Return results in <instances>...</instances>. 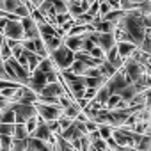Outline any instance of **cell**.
<instances>
[{
	"instance_id": "cell-1",
	"label": "cell",
	"mask_w": 151,
	"mask_h": 151,
	"mask_svg": "<svg viewBox=\"0 0 151 151\" xmlns=\"http://www.w3.org/2000/svg\"><path fill=\"white\" fill-rule=\"evenodd\" d=\"M73 53H75V52H71L69 48H66L64 43H62L60 46H57L53 52L48 53V59L52 60V64H53V68H55L57 71H66V69L71 66V62L75 60Z\"/></svg>"
},
{
	"instance_id": "cell-2",
	"label": "cell",
	"mask_w": 151,
	"mask_h": 151,
	"mask_svg": "<svg viewBox=\"0 0 151 151\" xmlns=\"http://www.w3.org/2000/svg\"><path fill=\"white\" fill-rule=\"evenodd\" d=\"M34 109H36V114L45 123L46 121H57L64 112V109L60 105H46V103H39V101L34 103Z\"/></svg>"
},
{
	"instance_id": "cell-3",
	"label": "cell",
	"mask_w": 151,
	"mask_h": 151,
	"mask_svg": "<svg viewBox=\"0 0 151 151\" xmlns=\"http://www.w3.org/2000/svg\"><path fill=\"white\" fill-rule=\"evenodd\" d=\"M9 109L14 112V124H23V123H25L29 117H34V116H37V114H36V109H34V105H30V103H20V101H13Z\"/></svg>"
},
{
	"instance_id": "cell-4",
	"label": "cell",
	"mask_w": 151,
	"mask_h": 151,
	"mask_svg": "<svg viewBox=\"0 0 151 151\" xmlns=\"http://www.w3.org/2000/svg\"><path fill=\"white\" fill-rule=\"evenodd\" d=\"M2 36L6 39H14V41H23V29L20 20H7L4 29H2Z\"/></svg>"
},
{
	"instance_id": "cell-5",
	"label": "cell",
	"mask_w": 151,
	"mask_h": 151,
	"mask_svg": "<svg viewBox=\"0 0 151 151\" xmlns=\"http://www.w3.org/2000/svg\"><path fill=\"white\" fill-rule=\"evenodd\" d=\"M110 140L117 146H126V147H133L132 142V132L124 130V128H112V137Z\"/></svg>"
},
{
	"instance_id": "cell-6",
	"label": "cell",
	"mask_w": 151,
	"mask_h": 151,
	"mask_svg": "<svg viewBox=\"0 0 151 151\" xmlns=\"http://www.w3.org/2000/svg\"><path fill=\"white\" fill-rule=\"evenodd\" d=\"M46 86V78H45V73H41V71H32L30 73V77H29V80H27V86L25 87H29L32 93H36V94H39V91L43 89Z\"/></svg>"
},
{
	"instance_id": "cell-7",
	"label": "cell",
	"mask_w": 151,
	"mask_h": 151,
	"mask_svg": "<svg viewBox=\"0 0 151 151\" xmlns=\"http://www.w3.org/2000/svg\"><path fill=\"white\" fill-rule=\"evenodd\" d=\"M126 84H130V82H126V78H124V73L119 69V71H116L112 77H109L107 78V82H105V86L109 87V91L112 93V94H116L121 87H124Z\"/></svg>"
},
{
	"instance_id": "cell-8",
	"label": "cell",
	"mask_w": 151,
	"mask_h": 151,
	"mask_svg": "<svg viewBox=\"0 0 151 151\" xmlns=\"http://www.w3.org/2000/svg\"><path fill=\"white\" fill-rule=\"evenodd\" d=\"M20 23H22L23 37H25V39H36V37H39L37 25H36V22L30 18V14H29V16H25V18H20Z\"/></svg>"
},
{
	"instance_id": "cell-9",
	"label": "cell",
	"mask_w": 151,
	"mask_h": 151,
	"mask_svg": "<svg viewBox=\"0 0 151 151\" xmlns=\"http://www.w3.org/2000/svg\"><path fill=\"white\" fill-rule=\"evenodd\" d=\"M66 94V89L64 86L57 80V82H52V84H46L41 91H39V96H46V98H60Z\"/></svg>"
},
{
	"instance_id": "cell-10",
	"label": "cell",
	"mask_w": 151,
	"mask_h": 151,
	"mask_svg": "<svg viewBox=\"0 0 151 151\" xmlns=\"http://www.w3.org/2000/svg\"><path fill=\"white\" fill-rule=\"evenodd\" d=\"M29 137L37 139V140H43V142H48V144H53V133L48 130V126H46L45 121H41V123L37 124V128H36Z\"/></svg>"
},
{
	"instance_id": "cell-11",
	"label": "cell",
	"mask_w": 151,
	"mask_h": 151,
	"mask_svg": "<svg viewBox=\"0 0 151 151\" xmlns=\"http://www.w3.org/2000/svg\"><path fill=\"white\" fill-rule=\"evenodd\" d=\"M103 53H107L112 46H116V39H114V36L112 34H98V37H96V43H94Z\"/></svg>"
},
{
	"instance_id": "cell-12",
	"label": "cell",
	"mask_w": 151,
	"mask_h": 151,
	"mask_svg": "<svg viewBox=\"0 0 151 151\" xmlns=\"http://www.w3.org/2000/svg\"><path fill=\"white\" fill-rule=\"evenodd\" d=\"M119 98H121V101H124V103H130L132 101V98L137 94V87L133 86V84H126L124 87H121L117 93H116Z\"/></svg>"
},
{
	"instance_id": "cell-13",
	"label": "cell",
	"mask_w": 151,
	"mask_h": 151,
	"mask_svg": "<svg viewBox=\"0 0 151 151\" xmlns=\"http://www.w3.org/2000/svg\"><path fill=\"white\" fill-rule=\"evenodd\" d=\"M116 48H117V55L121 57V59H128L130 55H132V52L137 48L133 43H126V41H119V43H116Z\"/></svg>"
},
{
	"instance_id": "cell-14",
	"label": "cell",
	"mask_w": 151,
	"mask_h": 151,
	"mask_svg": "<svg viewBox=\"0 0 151 151\" xmlns=\"http://www.w3.org/2000/svg\"><path fill=\"white\" fill-rule=\"evenodd\" d=\"M22 48H23V46H22ZM23 55H25V59H27V69H29V73L36 71V68H37V64H39L41 57H39L37 53H34V52L25 50V48H23Z\"/></svg>"
},
{
	"instance_id": "cell-15",
	"label": "cell",
	"mask_w": 151,
	"mask_h": 151,
	"mask_svg": "<svg viewBox=\"0 0 151 151\" xmlns=\"http://www.w3.org/2000/svg\"><path fill=\"white\" fill-rule=\"evenodd\" d=\"M124 18V11L123 9H114V11H109L101 20H105V22H109V23H112L114 27H117L119 25V22Z\"/></svg>"
},
{
	"instance_id": "cell-16",
	"label": "cell",
	"mask_w": 151,
	"mask_h": 151,
	"mask_svg": "<svg viewBox=\"0 0 151 151\" xmlns=\"http://www.w3.org/2000/svg\"><path fill=\"white\" fill-rule=\"evenodd\" d=\"M27 146H30L34 151H52V144L37 140V139H32V137H27Z\"/></svg>"
},
{
	"instance_id": "cell-17",
	"label": "cell",
	"mask_w": 151,
	"mask_h": 151,
	"mask_svg": "<svg viewBox=\"0 0 151 151\" xmlns=\"http://www.w3.org/2000/svg\"><path fill=\"white\" fill-rule=\"evenodd\" d=\"M43 39V43H45V48H46V52L50 53V52H53L57 46H60L62 45V37H59V36H50V37H41Z\"/></svg>"
},
{
	"instance_id": "cell-18",
	"label": "cell",
	"mask_w": 151,
	"mask_h": 151,
	"mask_svg": "<svg viewBox=\"0 0 151 151\" xmlns=\"http://www.w3.org/2000/svg\"><path fill=\"white\" fill-rule=\"evenodd\" d=\"M110 94H112V93L109 91V87H107V86H101V87L96 91V94H94V98H93V100H94L96 103H100V105H105V103H107V100L110 98Z\"/></svg>"
},
{
	"instance_id": "cell-19",
	"label": "cell",
	"mask_w": 151,
	"mask_h": 151,
	"mask_svg": "<svg viewBox=\"0 0 151 151\" xmlns=\"http://www.w3.org/2000/svg\"><path fill=\"white\" fill-rule=\"evenodd\" d=\"M78 112H80L78 103H77V101H71V103L64 109L62 116H64V117H68V119H71V121H75V119H77V116H78Z\"/></svg>"
},
{
	"instance_id": "cell-20",
	"label": "cell",
	"mask_w": 151,
	"mask_h": 151,
	"mask_svg": "<svg viewBox=\"0 0 151 151\" xmlns=\"http://www.w3.org/2000/svg\"><path fill=\"white\" fill-rule=\"evenodd\" d=\"M135 11L140 16H151V0H142L135 4Z\"/></svg>"
},
{
	"instance_id": "cell-21",
	"label": "cell",
	"mask_w": 151,
	"mask_h": 151,
	"mask_svg": "<svg viewBox=\"0 0 151 151\" xmlns=\"http://www.w3.org/2000/svg\"><path fill=\"white\" fill-rule=\"evenodd\" d=\"M98 69H100V75H101V77H105V78L112 77V75L116 73V69L112 68V64L107 62V60H101V64L98 66Z\"/></svg>"
},
{
	"instance_id": "cell-22",
	"label": "cell",
	"mask_w": 151,
	"mask_h": 151,
	"mask_svg": "<svg viewBox=\"0 0 151 151\" xmlns=\"http://www.w3.org/2000/svg\"><path fill=\"white\" fill-rule=\"evenodd\" d=\"M137 48H139L142 53H147V55L151 53V30H147V32H146L144 39L140 41V45H139Z\"/></svg>"
},
{
	"instance_id": "cell-23",
	"label": "cell",
	"mask_w": 151,
	"mask_h": 151,
	"mask_svg": "<svg viewBox=\"0 0 151 151\" xmlns=\"http://www.w3.org/2000/svg\"><path fill=\"white\" fill-rule=\"evenodd\" d=\"M137 151H149L151 149V135H142L140 140L133 146Z\"/></svg>"
},
{
	"instance_id": "cell-24",
	"label": "cell",
	"mask_w": 151,
	"mask_h": 151,
	"mask_svg": "<svg viewBox=\"0 0 151 151\" xmlns=\"http://www.w3.org/2000/svg\"><path fill=\"white\" fill-rule=\"evenodd\" d=\"M34 53H37L41 59L48 57V52H46L45 43H43V39H41V37H36V39H34Z\"/></svg>"
},
{
	"instance_id": "cell-25",
	"label": "cell",
	"mask_w": 151,
	"mask_h": 151,
	"mask_svg": "<svg viewBox=\"0 0 151 151\" xmlns=\"http://www.w3.org/2000/svg\"><path fill=\"white\" fill-rule=\"evenodd\" d=\"M36 69H37V71H41V73H50V71H57V69L53 68V64H52V60H50L48 57H45V59H41Z\"/></svg>"
},
{
	"instance_id": "cell-26",
	"label": "cell",
	"mask_w": 151,
	"mask_h": 151,
	"mask_svg": "<svg viewBox=\"0 0 151 151\" xmlns=\"http://www.w3.org/2000/svg\"><path fill=\"white\" fill-rule=\"evenodd\" d=\"M41 121H43V119H41L39 116H34V117H29V119H27V121L23 123V124H25V130H27V133L30 135V133H32V132H34V130L37 128V124H39Z\"/></svg>"
},
{
	"instance_id": "cell-27",
	"label": "cell",
	"mask_w": 151,
	"mask_h": 151,
	"mask_svg": "<svg viewBox=\"0 0 151 151\" xmlns=\"http://www.w3.org/2000/svg\"><path fill=\"white\" fill-rule=\"evenodd\" d=\"M55 14H68V2L66 0H53L52 2Z\"/></svg>"
},
{
	"instance_id": "cell-28",
	"label": "cell",
	"mask_w": 151,
	"mask_h": 151,
	"mask_svg": "<svg viewBox=\"0 0 151 151\" xmlns=\"http://www.w3.org/2000/svg\"><path fill=\"white\" fill-rule=\"evenodd\" d=\"M96 130H98V133L103 140H109L112 137V128L109 124H96Z\"/></svg>"
},
{
	"instance_id": "cell-29",
	"label": "cell",
	"mask_w": 151,
	"mask_h": 151,
	"mask_svg": "<svg viewBox=\"0 0 151 151\" xmlns=\"http://www.w3.org/2000/svg\"><path fill=\"white\" fill-rule=\"evenodd\" d=\"M27 147V139H13L11 137V151H23Z\"/></svg>"
},
{
	"instance_id": "cell-30",
	"label": "cell",
	"mask_w": 151,
	"mask_h": 151,
	"mask_svg": "<svg viewBox=\"0 0 151 151\" xmlns=\"http://www.w3.org/2000/svg\"><path fill=\"white\" fill-rule=\"evenodd\" d=\"M29 133L25 130V124H14V130H13V139H27Z\"/></svg>"
},
{
	"instance_id": "cell-31",
	"label": "cell",
	"mask_w": 151,
	"mask_h": 151,
	"mask_svg": "<svg viewBox=\"0 0 151 151\" xmlns=\"http://www.w3.org/2000/svg\"><path fill=\"white\" fill-rule=\"evenodd\" d=\"M20 4H22L20 0H4V11H6V13H9V14H13V13H14V9H16Z\"/></svg>"
},
{
	"instance_id": "cell-32",
	"label": "cell",
	"mask_w": 151,
	"mask_h": 151,
	"mask_svg": "<svg viewBox=\"0 0 151 151\" xmlns=\"http://www.w3.org/2000/svg\"><path fill=\"white\" fill-rule=\"evenodd\" d=\"M11 57V48L7 46V43L6 41H2V46H0V60H7Z\"/></svg>"
},
{
	"instance_id": "cell-33",
	"label": "cell",
	"mask_w": 151,
	"mask_h": 151,
	"mask_svg": "<svg viewBox=\"0 0 151 151\" xmlns=\"http://www.w3.org/2000/svg\"><path fill=\"white\" fill-rule=\"evenodd\" d=\"M119 100H121V98H119L117 94H110V98L107 100V103H105L103 107H105L107 110H112V109H116V107H117V103H119Z\"/></svg>"
},
{
	"instance_id": "cell-34",
	"label": "cell",
	"mask_w": 151,
	"mask_h": 151,
	"mask_svg": "<svg viewBox=\"0 0 151 151\" xmlns=\"http://www.w3.org/2000/svg\"><path fill=\"white\" fill-rule=\"evenodd\" d=\"M13 130H14V124L0 123V135H9V137H13Z\"/></svg>"
},
{
	"instance_id": "cell-35",
	"label": "cell",
	"mask_w": 151,
	"mask_h": 151,
	"mask_svg": "<svg viewBox=\"0 0 151 151\" xmlns=\"http://www.w3.org/2000/svg\"><path fill=\"white\" fill-rule=\"evenodd\" d=\"M13 14H16L18 18H25V16H29L30 13H29V9H27V7H25L23 4H20V6H18V7L14 9V13H13Z\"/></svg>"
},
{
	"instance_id": "cell-36",
	"label": "cell",
	"mask_w": 151,
	"mask_h": 151,
	"mask_svg": "<svg viewBox=\"0 0 151 151\" xmlns=\"http://www.w3.org/2000/svg\"><path fill=\"white\" fill-rule=\"evenodd\" d=\"M89 55H91V57H94V59H98V60H105V53H103L98 46H93V48H91V52H89Z\"/></svg>"
},
{
	"instance_id": "cell-37",
	"label": "cell",
	"mask_w": 151,
	"mask_h": 151,
	"mask_svg": "<svg viewBox=\"0 0 151 151\" xmlns=\"http://www.w3.org/2000/svg\"><path fill=\"white\" fill-rule=\"evenodd\" d=\"M57 123H59V128H60V132H62V130H66L73 121H71V119H68V117H64V116H60V117L57 119Z\"/></svg>"
},
{
	"instance_id": "cell-38",
	"label": "cell",
	"mask_w": 151,
	"mask_h": 151,
	"mask_svg": "<svg viewBox=\"0 0 151 151\" xmlns=\"http://www.w3.org/2000/svg\"><path fill=\"white\" fill-rule=\"evenodd\" d=\"M82 77H101V75H100V69H98V66H96V68H87V69L84 71Z\"/></svg>"
},
{
	"instance_id": "cell-39",
	"label": "cell",
	"mask_w": 151,
	"mask_h": 151,
	"mask_svg": "<svg viewBox=\"0 0 151 151\" xmlns=\"http://www.w3.org/2000/svg\"><path fill=\"white\" fill-rule=\"evenodd\" d=\"M16 89L18 87H9V89H0V96H4V98H13V94L16 93Z\"/></svg>"
},
{
	"instance_id": "cell-40",
	"label": "cell",
	"mask_w": 151,
	"mask_h": 151,
	"mask_svg": "<svg viewBox=\"0 0 151 151\" xmlns=\"http://www.w3.org/2000/svg\"><path fill=\"white\" fill-rule=\"evenodd\" d=\"M46 126L52 133H60V128H59V123L57 121H46Z\"/></svg>"
},
{
	"instance_id": "cell-41",
	"label": "cell",
	"mask_w": 151,
	"mask_h": 151,
	"mask_svg": "<svg viewBox=\"0 0 151 151\" xmlns=\"http://www.w3.org/2000/svg\"><path fill=\"white\" fill-rule=\"evenodd\" d=\"M11 100L9 98H4V96H0V112H2V110H7L9 107H11Z\"/></svg>"
},
{
	"instance_id": "cell-42",
	"label": "cell",
	"mask_w": 151,
	"mask_h": 151,
	"mask_svg": "<svg viewBox=\"0 0 151 151\" xmlns=\"http://www.w3.org/2000/svg\"><path fill=\"white\" fill-rule=\"evenodd\" d=\"M57 75H59V71H50V73H45V78H46V84L57 82Z\"/></svg>"
},
{
	"instance_id": "cell-43",
	"label": "cell",
	"mask_w": 151,
	"mask_h": 151,
	"mask_svg": "<svg viewBox=\"0 0 151 151\" xmlns=\"http://www.w3.org/2000/svg\"><path fill=\"white\" fill-rule=\"evenodd\" d=\"M110 64H112V68H114L116 71H119V69H123V64H124V59H121V57L117 55V59H114V60H112Z\"/></svg>"
},
{
	"instance_id": "cell-44",
	"label": "cell",
	"mask_w": 151,
	"mask_h": 151,
	"mask_svg": "<svg viewBox=\"0 0 151 151\" xmlns=\"http://www.w3.org/2000/svg\"><path fill=\"white\" fill-rule=\"evenodd\" d=\"M91 146H94L96 149H109V146H107V140H103L101 137H100L98 140H94V142H93Z\"/></svg>"
},
{
	"instance_id": "cell-45",
	"label": "cell",
	"mask_w": 151,
	"mask_h": 151,
	"mask_svg": "<svg viewBox=\"0 0 151 151\" xmlns=\"http://www.w3.org/2000/svg\"><path fill=\"white\" fill-rule=\"evenodd\" d=\"M94 94H96V89H93V87H86V91H84V98L89 101V100H93L94 98Z\"/></svg>"
},
{
	"instance_id": "cell-46",
	"label": "cell",
	"mask_w": 151,
	"mask_h": 151,
	"mask_svg": "<svg viewBox=\"0 0 151 151\" xmlns=\"http://www.w3.org/2000/svg\"><path fill=\"white\" fill-rule=\"evenodd\" d=\"M0 18H7V20H20L16 14H9V13H6V11H0Z\"/></svg>"
},
{
	"instance_id": "cell-47",
	"label": "cell",
	"mask_w": 151,
	"mask_h": 151,
	"mask_svg": "<svg viewBox=\"0 0 151 151\" xmlns=\"http://www.w3.org/2000/svg\"><path fill=\"white\" fill-rule=\"evenodd\" d=\"M86 128H87V133L96 132V123H93V121H86Z\"/></svg>"
},
{
	"instance_id": "cell-48",
	"label": "cell",
	"mask_w": 151,
	"mask_h": 151,
	"mask_svg": "<svg viewBox=\"0 0 151 151\" xmlns=\"http://www.w3.org/2000/svg\"><path fill=\"white\" fill-rule=\"evenodd\" d=\"M0 80H9V77H7V73H6L4 64H2V62H0Z\"/></svg>"
},
{
	"instance_id": "cell-49",
	"label": "cell",
	"mask_w": 151,
	"mask_h": 151,
	"mask_svg": "<svg viewBox=\"0 0 151 151\" xmlns=\"http://www.w3.org/2000/svg\"><path fill=\"white\" fill-rule=\"evenodd\" d=\"M107 4H109V7L114 11V9H119V0H107Z\"/></svg>"
},
{
	"instance_id": "cell-50",
	"label": "cell",
	"mask_w": 151,
	"mask_h": 151,
	"mask_svg": "<svg viewBox=\"0 0 151 151\" xmlns=\"http://www.w3.org/2000/svg\"><path fill=\"white\" fill-rule=\"evenodd\" d=\"M29 2H30V4H32V6H34L36 9H37V7H39V6H41L43 2H45V0H29Z\"/></svg>"
},
{
	"instance_id": "cell-51",
	"label": "cell",
	"mask_w": 151,
	"mask_h": 151,
	"mask_svg": "<svg viewBox=\"0 0 151 151\" xmlns=\"http://www.w3.org/2000/svg\"><path fill=\"white\" fill-rule=\"evenodd\" d=\"M0 11H4V0H0Z\"/></svg>"
},
{
	"instance_id": "cell-52",
	"label": "cell",
	"mask_w": 151,
	"mask_h": 151,
	"mask_svg": "<svg viewBox=\"0 0 151 151\" xmlns=\"http://www.w3.org/2000/svg\"><path fill=\"white\" fill-rule=\"evenodd\" d=\"M2 41H4V36H0V46H2ZM0 62H2V60H0Z\"/></svg>"
},
{
	"instance_id": "cell-53",
	"label": "cell",
	"mask_w": 151,
	"mask_h": 151,
	"mask_svg": "<svg viewBox=\"0 0 151 151\" xmlns=\"http://www.w3.org/2000/svg\"><path fill=\"white\" fill-rule=\"evenodd\" d=\"M126 151H137L135 147H126Z\"/></svg>"
},
{
	"instance_id": "cell-54",
	"label": "cell",
	"mask_w": 151,
	"mask_h": 151,
	"mask_svg": "<svg viewBox=\"0 0 151 151\" xmlns=\"http://www.w3.org/2000/svg\"><path fill=\"white\" fill-rule=\"evenodd\" d=\"M86 2H87V4H93V2H96V0H86Z\"/></svg>"
},
{
	"instance_id": "cell-55",
	"label": "cell",
	"mask_w": 151,
	"mask_h": 151,
	"mask_svg": "<svg viewBox=\"0 0 151 151\" xmlns=\"http://www.w3.org/2000/svg\"><path fill=\"white\" fill-rule=\"evenodd\" d=\"M0 36H2V34H0Z\"/></svg>"
}]
</instances>
